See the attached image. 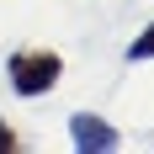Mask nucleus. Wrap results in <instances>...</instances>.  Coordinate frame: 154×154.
Here are the masks:
<instances>
[{"instance_id": "1", "label": "nucleus", "mask_w": 154, "mask_h": 154, "mask_svg": "<svg viewBox=\"0 0 154 154\" xmlns=\"http://www.w3.org/2000/svg\"><path fill=\"white\" fill-rule=\"evenodd\" d=\"M59 75H64V59L53 48H16L5 59V80L16 96H48L59 85Z\"/></svg>"}, {"instance_id": "2", "label": "nucleus", "mask_w": 154, "mask_h": 154, "mask_svg": "<svg viewBox=\"0 0 154 154\" xmlns=\"http://www.w3.org/2000/svg\"><path fill=\"white\" fill-rule=\"evenodd\" d=\"M69 143L80 154H101V149H117V128L101 122L96 112H75L69 117Z\"/></svg>"}, {"instance_id": "3", "label": "nucleus", "mask_w": 154, "mask_h": 154, "mask_svg": "<svg viewBox=\"0 0 154 154\" xmlns=\"http://www.w3.org/2000/svg\"><path fill=\"white\" fill-rule=\"evenodd\" d=\"M128 59H133V64H143V59H154V21H149V27L138 32V37H133V43H128Z\"/></svg>"}, {"instance_id": "4", "label": "nucleus", "mask_w": 154, "mask_h": 154, "mask_svg": "<svg viewBox=\"0 0 154 154\" xmlns=\"http://www.w3.org/2000/svg\"><path fill=\"white\" fill-rule=\"evenodd\" d=\"M16 149H21V138H16V128H5V122H0V154H16Z\"/></svg>"}]
</instances>
